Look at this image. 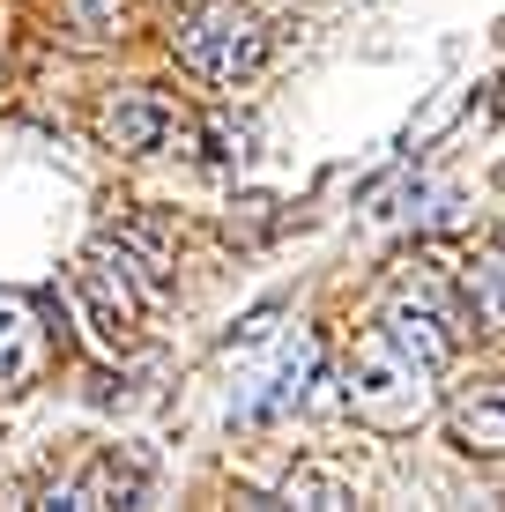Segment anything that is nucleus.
Here are the masks:
<instances>
[{"label": "nucleus", "instance_id": "nucleus-1", "mask_svg": "<svg viewBox=\"0 0 505 512\" xmlns=\"http://www.w3.org/2000/svg\"><path fill=\"white\" fill-rule=\"evenodd\" d=\"M171 52L201 82L238 90V82H253L268 67V23L253 8H238V0H194V8L171 15Z\"/></svg>", "mask_w": 505, "mask_h": 512}, {"label": "nucleus", "instance_id": "nucleus-2", "mask_svg": "<svg viewBox=\"0 0 505 512\" xmlns=\"http://www.w3.org/2000/svg\"><path fill=\"white\" fill-rule=\"evenodd\" d=\"M342 386H350V409L372 431H416L424 409H431V372L416 357H402L387 334H364L350 349V379Z\"/></svg>", "mask_w": 505, "mask_h": 512}, {"label": "nucleus", "instance_id": "nucleus-3", "mask_svg": "<svg viewBox=\"0 0 505 512\" xmlns=\"http://www.w3.org/2000/svg\"><path fill=\"white\" fill-rule=\"evenodd\" d=\"M379 334H387L402 357H416L424 372H446V364H454V342H461V312L446 305L431 282H402V290L387 297V327Z\"/></svg>", "mask_w": 505, "mask_h": 512}, {"label": "nucleus", "instance_id": "nucleus-4", "mask_svg": "<svg viewBox=\"0 0 505 512\" xmlns=\"http://www.w3.org/2000/svg\"><path fill=\"white\" fill-rule=\"evenodd\" d=\"M171 127H179V104H171L164 90H149V82L119 90V97L97 112L104 149H119V156H149V149H164V141H171Z\"/></svg>", "mask_w": 505, "mask_h": 512}, {"label": "nucleus", "instance_id": "nucleus-5", "mask_svg": "<svg viewBox=\"0 0 505 512\" xmlns=\"http://www.w3.org/2000/svg\"><path fill=\"white\" fill-rule=\"evenodd\" d=\"M67 297H75V312H82V327H90V342H97V349H134V334H142V320H149V312L134 305L119 282H104L90 260L67 275Z\"/></svg>", "mask_w": 505, "mask_h": 512}, {"label": "nucleus", "instance_id": "nucleus-6", "mask_svg": "<svg viewBox=\"0 0 505 512\" xmlns=\"http://www.w3.org/2000/svg\"><path fill=\"white\" fill-rule=\"evenodd\" d=\"M446 438L468 461H505V379H476L446 401Z\"/></svg>", "mask_w": 505, "mask_h": 512}, {"label": "nucleus", "instance_id": "nucleus-7", "mask_svg": "<svg viewBox=\"0 0 505 512\" xmlns=\"http://www.w3.org/2000/svg\"><path fill=\"white\" fill-rule=\"evenodd\" d=\"M142 490H149L142 461H127V453H97V461L82 468L75 483H60L52 498H67V505H134Z\"/></svg>", "mask_w": 505, "mask_h": 512}, {"label": "nucleus", "instance_id": "nucleus-8", "mask_svg": "<svg viewBox=\"0 0 505 512\" xmlns=\"http://www.w3.org/2000/svg\"><path fill=\"white\" fill-rule=\"evenodd\" d=\"M38 364H45V334L30 320V305L23 297H0V386L38 379Z\"/></svg>", "mask_w": 505, "mask_h": 512}, {"label": "nucleus", "instance_id": "nucleus-9", "mask_svg": "<svg viewBox=\"0 0 505 512\" xmlns=\"http://www.w3.org/2000/svg\"><path fill=\"white\" fill-rule=\"evenodd\" d=\"M52 23L75 45H112L127 30V0H52Z\"/></svg>", "mask_w": 505, "mask_h": 512}, {"label": "nucleus", "instance_id": "nucleus-10", "mask_svg": "<svg viewBox=\"0 0 505 512\" xmlns=\"http://www.w3.org/2000/svg\"><path fill=\"white\" fill-rule=\"evenodd\" d=\"M461 297H468V312H476V320L491 327V334H505V238L476 260V268H468Z\"/></svg>", "mask_w": 505, "mask_h": 512}, {"label": "nucleus", "instance_id": "nucleus-11", "mask_svg": "<svg viewBox=\"0 0 505 512\" xmlns=\"http://www.w3.org/2000/svg\"><path fill=\"white\" fill-rule=\"evenodd\" d=\"M275 498H283V505H350V483H342V475L335 468H290L283 475V483H275Z\"/></svg>", "mask_w": 505, "mask_h": 512}, {"label": "nucleus", "instance_id": "nucleus-12", "mask_svg": "<svg viewBox=\"0 0 505 512\" xmlns=\"http://www.w3.org/2000/svg\"><path fill=\"white\" fill-rule=\"evenodd\" d=\"M171 8H194V0H171Z\"/></svg>", "mask_w": 505, "mask_h": 512}]
</instances>
